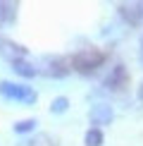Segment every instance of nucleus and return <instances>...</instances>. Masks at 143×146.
<instances>
[{
    "mask_svg": "<svg viewBox=\"0 0 143 146\" xmlns=\"http://www.w3.org/2000/svg\"><path fill=\"white\" fill-rule=\"evenodd\" d=\"M103 62H105V53H100L98 48H83V50L74 53L72 60H69L72 70H76V72L83 74V77L95 74V72L103 67Z\"/></svg>",
    "mask_w": 143,
    "mask_h": 146,
    "instance_id": "f257e3e1",
    "label": "nucleus"
},
{
    "mask_svg": "<svg viewBox=\"0 0 143 146\" xmlns=\"http://www.w3.org/2000/svg\"><path fill=\"white\" fill-rule=\"evenodd\" d=\"M0 96L7 101H17V103H26L31 106L36 103V91L26 84H14V82H0Z\"/></svg>",
    "mask_w": 143,
    "mask_h": 146,
    "instance_id": "f03ea898",
    "label": "nucleus"
},
{
    "mask_svg": "<svg viewBox=\"0 0 143 146\" xmlns=\"http://www.w3.org/2000/svg\"><path fill=\"white\" fill-rule=\"evenodd\" d=\"M41 74L50 77V79H64L72 72V65L67 58L62 55H43L41 58Z\"/></svg>",
    "mask_w": 143,
    "mask_h": 146,
    "instance_id": "7ed1b4c3",
    "label": "nucleus"
},
{
    "mask_svg": "<svg viewBox=\"0 0 143 146\" xmlns=\"http://www.w3.org/2000/svg\"><path fill=\"white\" fill-rule=\"evenodd\" d=\"M112 117H115V110H112L110 103H95V106L91 108V113H88V120H91V125L95 127V129L110 125Z\"/></svg>",
    "mask_w": 143,
    "mask_h": 146,
    "instance_id": "20e7f679",
    "label": "nucleus"
},
{
    "mask_svg": "<svg viewBox=\"0 0 143 146\" xmlns=\"http://www.w3.org/2000/svg\"><path fill=\"white\" fill-rule=\"evenodd\" d=\"M127 67L124 65H115L110 72H107V77L103 79V89L105 91H119V89H124V84H127Z\"/></svg>",
    "mask_w": 143,
    "mask_h": 146,
    "instance_id": "39448f33",
    "label": "nucleus"
},
{
    "mask_svg": "<svg viewBox=\"0 0 143 146\" xmlns=\"http://www.w3.org/2000/svg\"><path fill=\"white\" fill-rule=\"evenodd\" d=\"M119 17H122L127 24H131V27H136V24L143 22V10H141V3H124L117 7Z\"/></svg>",
    "mask_w": 143,
    "mask_h": 146,
    "instance_id": "423d86ee",
    "label": "nucleus"
},
{
    "mask_svg": "<svg viewBox=\"0 0 143 146\" xmlns=\"http://www.w3.org/2000/svg\"><path fill=\"white\" fill-rule=\"evenodd\" d=\"M0 58L10 60V62L22 60V58H26V48H22L19 43H14L10 38H0Z\"/></svg>",
    "mask_w": 143,
    "mask_h": 146,
    "instance_id": "0eeeda50",
    "label": "nucleus"
},
{
    "mask_svg": "<svg viewBox=\"0 0 143 146\" xmlns=\"http://www.w3.org/2000/svg\"><path fill=\"white\" fill-rule=\"evenodd\" d=\"M12 70H14L19 77H24V79H33L36 74H38V67H36V65H31L26 58L14 60V62H12Z\"/></svg>",
    "mask_w": 143,
    "mask_h": 146,
    "instance_id": "6e6552de",
    "label": "nucleus"
},
{
    "mask_svg": "<svg viewBox=\"0 0 143 146\" xmlns=\"http://www.w3.org/2000/svg\"><path fill=\"white\" fill-rule=\"evenodd\" d=\"M17 19V5L14 3H0V27H10Z\"/></svg>",
    "mask_w": 143,
    "mask_h": 146,
    "instance_id": "1a4fd4ad",
    "label": "nucleus"
},
{
    "mask_svg": "<svg viewBox=\"0 0 143 146\" xmlns=\"http://www.w3.org/2000/svg\"><path fill=\"white\" fill-rule=\"evenodd\" d=\"M86 146H103V132L95 129V127H91V129L86 132Z\"/></svg>",
    "mask_w": 143,
    "mask_h": 146,
    "instance_id": "9d476101",
    "label": "nucleus"
},
{
    "mask_svg": "<svg viewBox=\"0 0 143 146\" xmlns=\"http://www.w3.org/2000/svg\"><path fill=\"white\" fill-rule=\"evenodd\" d=\"M67 108H69V101L64 98V96H57V98L50 103V113H52V115H62V113H67Z\"/></svg>",
    "mask_w": 143,
    "mask_h": 146,
    "instance_id": "9b49d317",
    "label": "nucleus"
},
{
    "mask_svg": "<svg viewBox=\"0 0 143 146\" xmlns=\"http://www.w3.org/2000/svg\"><path fill=\"white\" fill-rule=\"evenodd\" d=\"M36 127V120L33 117H29V120H19V122L14 125V132L17 134H26V132H31Z\"/></svg>",
    "mask_w": 143,
    "mask_h": 146,
    "instance_id": "f8f14e48",
    "label": "nucleus"
},
{
    "mask_svg": "<svg viewBox=\"0 0 143 146\" xmlns=\"http://www.w3.org/2000/svg\"><path fill=\"white\" fill-rule=\"evenodd\" d=\"M26 146H55V144H50V137H45V134H38L36 139L26 141Z\"/></svg>",
    "mask_w": 143,
    "mask_h": 146,
    "instance_id": "ddd939ff",
    "label": "nucleus"
},
{
    "mask_svg": "<svg viewBox=\"0 0 143 146\" xmlns=\"http://www.w3.org/2000/svg\"><path fill=\"white\" fill-rule=\"evenodd\" d=\"M138 101L143 103V82H141V86H138Z\"/></svg>",
    "mask_w": 143,
    "mask_h": 146,
    "instance_id": "4468645a",
    "label": "nucleus"
},
{
    "mask_svg": "<svg viewBox=\"0 0 143 146\" xmlns=\"http://www.w3.org/2000/svg\"><path fill=\"white\" fill-rule=\"evenodd\" d=\"M141 55H143V36H141Z\"/></svg>",
    "mask_w": 143,
    "mask_h": 146,
    "instance_id": "2eb2a0df",
    "label": "nucleus"
},
{
    "mask_svg": "<svg viewBox=\"0 0 143 146\" xmlns=\"http://www.w3.org/2000/svg\"><path fill=\"white\" fill-rule=\"evenodd\" d=\"M138 60H141V65H143V55H138Z\"/></svg>",
    "mask_w": 143,
    "mask_h": 146,
    "instance_id": "dca6fc26",
    "label": "nucleus"
},
{
    "mask_svg": "<svg viewBox=\"0 0 143 146\" xmlns=\"http://www.w3.org/2000/svg\"><path fill=\"white\" fill-rule=\"evenodd\" d=\"M141 10H143V3H141Z\"/></svg>",
    "mask_w": 143,
    "mask_h": 146,
    "instance_id": "f3484780",
    "label": "nucleus"
}]
</instances>
